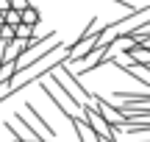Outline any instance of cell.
<instances>
[{
	"label": "cell",
	"mask_w": 150,
	"mask_h": 142,
	"mask_svg": "<svg viewBox=\"0 0 150 142\" xmlns=\"http://www.w3.org/2000/svg\"><path fill=\"white\" fill-rule=\"evenodd\" d=\"M45 78H47V81L53 84V87H59L61 92L67 95V98H72L75 103L81 106V109H86V106H89L92 92L83 87V81H81V78L75 75V72H72L70 67L64 64V61H59V64H56V67H53V70H50Z\"/></svg>",
	"instance_id": "1"
},
{
	"label": "cell",
	"mask_w": 150,
	"mask_h": 142,
	"mask_svg": "<svg viewBox=\"0 0 150 142\" xmlns=\"http://www.w3.org/2000/svg\"><path fill=\"white\" fill-rule=\"evenodd\" d=\"M39 89H42V92H45V98H47L50 103H53L56 109H59L61 114L67 117V120H72V117H81V114H83V109H81V106L75 103L72 98H67V95L61 92L59 87H53L47 78H42V81H39Z\"/></svg>",
	"instance_id": "2"
},
{
	"label": "cell",
	"mask_w": 150,
	"mask_h": 142,
	"mask_svg": "<svg viewBox=\"0 0 150 142\" xmlns=\"http://www.w3.org/2000/svg\"><path fill=\"white\" fill-rule=\"evenodd\" d=\"M20 117L28 123V128H31V131L36 134L39 139H45V142H56V131H53V126H50V123L45 120L42 114H39V109L31 103V100H25V103H22Z\"/></svg>",
	"instance_id": "3"
},
{
	"label": "cell",
	"mask_w": 150,
	"mask_h": 142,
	"mask_svg": "<svg viewBox=\"0 0 150 142\" xmlns=\"http://www.w3.org/2000/svg\"><path fill=\"white\" fill-rule=\"evenodd\" d=\"M106 64L117 67L120 72H125V75H131V78H136V81H139V84H142L145 89L150 87V72H147V67H136V64H128V61H122L120 56H111V53H108Z\"/></svg>",
	"instance_id": "4"
},
{
	"label": "cell",
	"mask_w": 150,
	"mask_h": 142,
	"mask_svg": "<svg viewBox=\"0 0 150 142\" xmlns=\"http://www.w3.org/2000/svg\"><path fill=\"white\" fill-rule=\"evenodd\" d=\"M6 131L14 137V142H45V139H39L36 134L28 128V123L20 117V111H17L11 120H6Z\"/></svg>",
	"instance_id": "5"
},
{
	"label": "cell",
	"mask_w": 150,
	"mask_h": 142,
	"mask_svg": "<svg viewBox=\"0 0 150 142\" xmlns=\"http://www.w3.org/2000/svg\"><path fill=\"white\" fill-rule=\"evenodd\" d=\"M122 56H128V64H136V67H150V48H142V45H131V42H122Z\"/></svg>",
	"instance_id": "6"
},
{
	"label": "cell",
	"mask_w": 150,
	"mask_h": 142,
	"mask_svg": "<svg viewBox=\"0 0 150 142\" xmlns=\"http://www.w3.org/2000/svg\"><path fill=\"white\" fill-rule=\"evenodd\" d=\"M42 20V11L39 9H33V6H25V9H20V22L22 25H31V28H36V22Z\"/></svg>",
	"instance_id": "7"
},
{
	"label": "cell",
	"mask_w": 150,
	"mask_h": 142,
	"mask_svg": "<svg viewBox=\"0 0 150 142\" xmlns=\"http://www.w3.org/2000/svg\"><path fill=\"white\" fill-rule=\"evenodd\" d=\"M3 25L17 28V25H20V11H17V9H6L3 11Z\"/></svg>",
	"instance_id": "8"
},
{
	"label": "cell",
	"mask_w": 150,
	"mask_h": 142,
	"mask_svg": "<svg viewBox=\"0 0 150 142\" xmlns=\"http://www.w3.org/2000/svg\"><path fill=\"white\" fill-rule=\"evenodd\" d=\"M31 36H33V28H31V25H22V22H20V25L14 28V39H22V42H28Z\"/></svg>",
	"instance_id": "9"
},
{
	"label": "cell",
	"mask_w": 150,
	"mask_h": 142,
	"mask_svg": "<svg viewBox=\"0 0 150 142\" xmlns=\"http://www.w3.org/2000/svg\"><path fill=\"white\" fill-rule=\"evenodd\" d=\"M3 50H6V42H0V64H3Z\"/></svg>",
	"instance_id": "10"
},
{
	"label": "cell",
	"mask_w": 150,
	"mask_h": 142,
	"mask_svg": "<svg viewBox=\"0 0 150 142\" xmlns=\"http://www.w3.org/2000/svg\"><path fill=\"white\" fill-rule=\"evenodd\" d=\"M0 25H3V11H0Z\"/></svg>",
	"instance_id": "11"
}]
</instances>
